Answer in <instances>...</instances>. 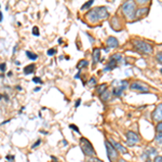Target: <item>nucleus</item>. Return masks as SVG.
Segmentation results:
<instances>
[{"label":"nucleus","instance_id":"obj_1","mask_svg":"<svg viewBox=\"0 0 162 162\" xmlns=\"http://www.w3.org/2000/svg\"><path fill=\"white\" fill-rule=\"evenodd\" d=\"M109 16V13L107 11V8L106 7H97L95 9H91L90 11L87 13V19L92 24L103 21V19H107Z\"/></svg>","mask_w":162,"mask_h":162},{"label":"nucleus","instance_id":"obj_2","mask_svg":"<svg viewBox=\"0 0 162 162\" xmlns=\"http://www.w3.org/2000/svg\"><path fill=\"white\" fill-rule=\"evenodd\" d=\"M122 13L128 19H135L136 14V3L133 1H127L122 4Z\"/></svg>","mask_w":162,"mask_h":162},{"label":"nucleus","instance_id":"obj_3","mask_svg":"<svg viewBox=\"0 0 162 162\" xmlns=\"http://www.w3.org/2000/svg\"><path fill=\"white\" fill-rule=\"evenodd\" d=\"M133 47L140 54H150L152 52L151 44H149L146 41H143V40H134L133 41Z\"/></svg>","mask_w":162,"mask_h":162},{"label":"nucleus","instance_id":"obj_4","mask_svg":"<svg viewBox=\"0 0 162 162\" xmlns=\"http://www.w3.org/2000/svg\"><path fill=\"white\" fill-rule=\"evenodd\" d=\"M80 147H81V150H82L83 154L86 156H88V157H93V156H95V150L94 148H93V145L86 137H81L80 138Z\"/></svg>","mask_w":162,"mask_h":162},{"label":"nucleus","instance_id":"obj_5","mask_svg":"<svg viewBox=\"0 0 162 162\" xmlns=\"http://www.w3.org/2000/svg\"><path fill=\"white\" fill-rule=\"evenodd\" d=\"M106 150H107V156L109 159L110 162H115L118 159V152L116 150V148L113 146V144L110 143L109 140H106L105 142Z\"/></svg>","mask_w":162,"mask_h":162},{"label":"nucleus","instance_id":"obj_6","mask_svg":"<svg viewBox=\"0 0 162 162\" xmlns=\"http://www.w3.org/2000/svg\"><path fill=\"white\" fill-rule=\"evenodd\" d=\"M125 136H127V144L129 146H134V145H136V144H138L140 142L138 134H136L133 131H128L125 133Z\"/></svg>","mask_w":162,"mask_h":162},{"label":"nucleus","instance_id":"obj_7","mask_svg":"<svg viewBox=\"0 0 162 162\" xmlns=\"http://www.w3.org/2000/svg\"><path fill=\"white\" fill-rule=\"evenodd\" d=\"M130 89L133 91H138L142 93H148V87L146 84L142 83L140 81H135L130 86Z\"/></svg>","mask_w":162,"mask_h":162},{"label":"nucleus","instance_id":"obj_8","mask_svg":"<svg viewBox=\"0 0 162 162\" xmlns=\"http://www.w3.org/2000/svg\"><path fill=\"white\" fill-rule=\"evenodd\" d=\"M152 120L156 122H162V104H159L156 109L152 111Z\"/></svg>","mask_w":162,"mask_h":162},{"label":"nucleus","instance_id":"obj_9","mask_svg":"<svg viewBox=\"0 0 162 162\" xmlns=\"http://www.w3.org/2000/svg\"><path fill=\"white\" fill-rule=\"evenodd\" d=\"M121 86L120 87H116V88H113V93L115 96H120L121 94H122V92L128 88V82L127 81H121Z\"/></svg>","mask_w":162,"mask_h":162},{"label":"nucleus","instance_id":"obj_10","mask_svg":"<svg viewBox=\"0 0 162 162\" xmlns=\"http://www.w3.org/2000/svg\"><path fill=\"white\" fill-rule=\"evenodd\" d=\"M106 44L108 47V49H113V48H117L119 45V41L117 40V38L115 37H109L106 41Z\"/></svg>","mask_w":162,"mask_h":162},{"label":"nucleus","instance_id":"obj_11","mask_svg":"<svg viewBox=\"0 0 162 162\" xmlns=\"http://www.w3.org/2000/svg\"><path fill=\"white\" fill-rule=\"evenodd\" d=\"M109 142L113 144V146L116 148V150H117V151H119V152H121V154H127V152H128L127 148L123 147V146H122L120 143H118V142H115L113 140H110Z\"/></svg>","mask_w":162,"mask_h":162},{"label":"nucleus","instance_id":"obj_12","mask_svg":"<svg viewBox=\"0 0 162 162\" xmlns=\"http://www.w3.org/2000/svg\"><path fill=\"white\" fill-rule=\"evenodd\" d=\"M99 56H101V49L95 48L92 52V60H93V65H96L99 62Z\"/></svg>","mask_w":162,"mask_h":162},{"label":"nucleus","instance_id":"obj_13","mask_svg":"<svg viewBox=\"0 0 162 162\" xmlns=\"http://www.w3.org/2000/svg\"><path fill=\"white\" fill-rule=\"evenodd\" d=\"M148 8H140V9H137L136 10V14H135V17L137 19H140V17H143L144 15H146L148 13Z\"/></svg>","mask_w":162,"mask_h":162},{"label":"nucleus","instance_id":"obj_14","mask_svg":"<svg viewBox=\"0 0 162 162\" xmlns=\"http://www.w3.org/2000/svg\"><path fill=\"white\" fill-rule=\"evenodd\" d=\"M117 66H118V63L116 62V60H109V63H108L107 66L104 68V72H109V70H113V69H115Z\"/></svg>","mask_w":162,"mask_h":162},{"label":"nucleus","instance_id":"obj_15","mask_svg":"<svg viewBox=\"0 0 162 162\" xmlns=\"http://www.w3.org/2000/svg\"><path fill=\"white\" fill-rule=\"evenodd\" d=\"M157 154V150L156 149H154V148H148L147 150H146V152L143 155V158H149V157H154V155H156Z\"/></svg>","mask_w":162,"mask_h":162},{"label":"nucleus","instance_id":"obj_16","mask_svg":"<svg viewBox=\"0 0 162 162\" xmlns=\"http://www.w3.org/2000/svg\"><path fill=\"white\" fill-rule=\"evenodd\" d=\"M35 72V65L34 64H30L28 66L24 68V74L25 75H29V74H33Z\"/></svg>","mask_w":162,"mask_h":162},{"label":"nucleus","instance_id":"obj_17","mask_svg":"<svg viewBox=\"0 0 162 162\" xmlns=\"http://www.w3.org/2000/svg\"><path fill=\"white\" fill-rule=\"evenodd\" d=\"M106 87H107V84L106 83H103L102 86H98V88H97V93L99 95H102L105 91H107V89H106Z\"/></svg>","mask_w":162,"mask_h":162},{"label":"nucleus","instance_id":"obj_18","mask_svg":"<svg viewBox=\"0 0 162 162\" xmlns=\"http://www.w3.org/2000/svg\"><path fill=\"white\" fill-rule=\"evenodd\" d=\"M109 96H110V93L108 91H105L102 95H101V99H102L103 102H106V101H108L109 99Z\"/></svg>","mask_w":162,"mask_h":162},{"label":"nucleus","instance_id":"obj_19","mask_svg":"<svg viewBox=\"0 0 162 162\" xmlns=\"http://www.w3.org/2000/svg\"><path fill=\"white\" fill-rule=\"evenodd\" d=\"M26 55H27V57H28L30 60H36L38 58V56L36 55V54L29 52V51H26Z\"/></svg>","mask_w":162,"mask_h":162},{"label":"nucleus","instance_id":"obj_20","mask_svg":"<svg viewBox=\"0 0 162 162\" xmlns=\"http://www.w3.org/2000/svg\"><path fill=\"white\" fill-rule=\"evenodd\" d=\"M88 66V62L86 60H80L79 63H78V65H77V68L78 69H81L82 67H87Z\"/></svg>","mask_w":162,"mask_h":162},{"label":"nucleus","instance_id":"obj_21","mask_svg":"<svg viewBox=\"0 0 162 162\" xmlns=\"http://www.w3.org/2000/svg\"><path fill=\"white\" fill-rule=\"evenodd\" d=\"M93 2H94L93 0H90V1H88L87 3H84V4L82 6V7H81V10H82V11H84V10H87V9H89V8H90L91 6H92V4H93Z\"/></svg>","mask_w":162,"mask_h":162},{"label":"nucleus","instance_id":"obj_22","mask_svg":"<svg viewBox=\"0 0 162 162\" xmlns=\"http://www.w3.org/2000/svg\"><path fill=\"white\" fill-rule=\"evenodd\" d=\"M156 142H157L159 145H162V132L157 133V135H156Z\"/></svg>","mask_w":162,"mask_h":162},{"label":"nucleus","instance_id":"obj_23","mask_svg":"<svg viewBox=\"0 0 162 162\" xmlns=\"http://www.w3.org/2000/svg\"><path fill=\"white\" fill-rule=\"evenodd\" d=\"M121 58H122V56H121L120 54H113V55L110 56V60H116L117 63H119V60H121Z\"/></svg>","mask_w":162,"mask_h":162},{"label":"nucleus","instance_id":"obj_24","mask_svg":"<svg viewBox=\"0 0 162 162\" xmlns=\"http://www.w3.org/2000/svg\"><path fill=\"white\" fill-rule=\"evenodd\" d=\"M156 58H157V60H158L159 64L162 65V52L157 53V55H156Z\"/></svg>","mask_w":162,"mask_h":162},{"label":"nucleus","instance_id":"obj_25","mask_svg":"<svg viewBox=\"0 0 162 162\" xmlns=\"http://www.w3.org/2000/svg\"><path fill=\"white\" fill-rule=\"evenodd\" d=\"M33 35H34V36H36V37H38V36H39V29H38L37 26L33 27Z\"/></svg>","mask_w":162,"mask_h":162},{"label":"nucleus","instance_id":"obj_26","mask_svg":"<svg viewBox=\"0 0 162 162\" xmlns=\"http://www.w3.org/2000/svg\"><path fill=\"white\" fill-rule=\"evenodd\" d=\"M56 53V50L55 49H49L48 50V52H47V54L49 55V56H52V55H54Z\"/></svg>","mask_w":162,"mask_h":162},{"label":"nucleus","instance_id":"obj_27","mask_svg":"<svg viewBox=\"0 0 162 162\" xmlns=\"http://www.w3.org/2000/svg\"><path fill=\"white\" fill-rule=\"evenodd\" d=\"M156 130H157V132H162V122H159L158 124H157Z\"/></svg>","mask_w":162,"mask_h":162},{"label":"nucleus","instance_id":"obj_28","mask_svg":"<svg viewBox=\"0 0 162 162\" xmlns=\"http://www.w3.org/2000/svg\"><path fill=\"white\" fill-rule=\"evenodd\" d=\"M33 82H35V83H42V81H41V79H40L39 77H34V78H33Z\"/></svg>","mask_w":162,"mask_h":162},{"label":"nucleus","instance_id":"obj_29","mask_svg":"<svg viewBox=\"0 0 162 162\" xmlns=\"http://www.w3.org/2000/svg\"><path fill=\"white\" fill-rule=\"evenodd\" d=\"M6 68H7V64L6 63H2V64H0V70L3 72H6Z\"/></svg>","mask_w":162,"mask_h":162},{"label":"nucleus","instance_id":"obj_30","mask_svg":"<svg viewBox=\"0 0 162 162\" xmlns=\"http://www.w3.org/2000/svg\"><path fill=\"white\" fill-rule=\"evenodd\" d=\"M69 128L70 129H72L75 132H77V133H79L80 131H79V129H78V127H76V125H74V124H70L69 125Z\"/></svg>","mask_w":162,"mask_h":162},{"label":"nucleus","instance_id":"obj_31","mask_svg":"<svg viewBox=\"0 0 162 162\" xmlns=\"http://www.w3.org/2000/svg\"><path fill=\"white\" fill-rule=\"evenodd\" d=\"M89 161H90V162H103V161H101L99 159L95 158V157H91L90 160H89Z\"/></svg>","mask_w":162,"mask_h":162},{"label":"nucleus","instance_id":"obj_32","mask_svg":"<svg viewBox=\"0 0 162 162\" xmlns=\"http://www.w3.org/2000/svg\"><path fill=\"white\" fill-rule=\"evenodd\" d=\"M40 144H41V140H38L37 142H36V143H35L34 145L31 146V148H36V147H37V146H39Z\"/></svg>","mask_w":162,"mask_h":162},{"label":"nucleus","instance_id":"obj_33","mask_svg":"<svg viewBox=\"0 0 162 162\" xmlns=\"http://www.w3.org/2000/svg\"><path fill=\"white\" fill-rule=\"evenodd\" d=\"M91 84V86H92V84H93V86H95V84H96V80H95V78H91L90 79V82H89Z\"/></svg>","mask_w":162,"mask_h":162},{"label":"nucleus","instance_id":"obj_34","mask_svg":"<svg viewBox=\"0 0 162 162\" xmlns=\"http://www.w3.org/2000/svg\"><path fill=\"white\" fill-rule=\"evenodd\" d=\"M155 162H162V157L161 156H157L155 158Z\"/></svg>","mask_w":162,"mask_h":162},{"label":"nucleus","instance_id":"obj_35","mask_svg":"<svg viewBox=\"0 0 162 162\" xmlns=\"http://www.w3.org/2000/svg\"><path fill=\"white\" fill-rule=\"evenodd\" d=\"M6 159L10 160V161H13V160H14V157H13V156H7V157H6Z\"/></svg>","mask_w":162,"mask_h":162},{"label":"nucleus","instance_id":"obj_36","mask_svg":"<svg viewBox=\"0 0 162 162\" xmlns=\"http://www.w3.org/2000/svg\"><path fill=\"white\" fill-rule=\"evenodd\" d=\"M80 103H81V99H80V98H79V99H77V102H76V104H75L76 107H79V106H80Z\"/></svg>","mask_w":162,"mask_h":162},{"label":"nucleus","instance_id":"obj_37","mask_svg":"<svg viewBox=\"0 0 162 162\" xmlns=\"http://www.w3.org/2000/svg\"><path fill=\"white\" fill-rule=\"evenodd\" d=\"M2 19H3V16H2V13H1V11H0V22L2 21Z\"/></svg>","mask_w":162,"mask_h":162},{"label":"nucleus","instance_id":"obj_38","mask_svg":"<svg viewBox=\"0 0 162 162\" xmlns=\"http://www.w3.org/2000/svg\"><path fill=\"white\" fill-rule=\"evenodd\" d=\"M118 162H128V161H125L124 159H119V160H118Z\"/></svg>","mask_w":162,"mask_h":162},{"label":"nucleus","instance_id":"obj_39","mask_svg":"<svg viewBox=\"0 0 162 162\" xmlns=\"http://www.w3.org/2000/svg\"><path fill=\"white\" fill-rule=\"evenodd\" d=\"M16 89H17V90H19V91H21V90H22V88L19 87V86H17V87H16Z\"/></svg>","mask_w":162,"mask_h":162},{"label":"nucleus","instance_id":"obj_40","mask_svg":"<svg viewBox=\"0 0 162 162\" xmlns=\"http://www.w3.org/2000/svg\"><path fill=\"white\" fill-rule=\"evenodd\" d=\"M39 90H40V88H36V89H35V92H38Z\"/></svg>","mask_w":162,"mask_h":162},{"label":"nucleus","instance_id":"obj_41","mask_svg":"<svg viewBox=\"0 0 162 162\" xmlns=\"http://www.w3.org/2000/svg\"><path fill=\"white\" fill-rule=\"evenodd\" d=\"M147 162H149V161H147Z\"/></svg>","mask_w":162,"mask_h":162}]
</instances>
